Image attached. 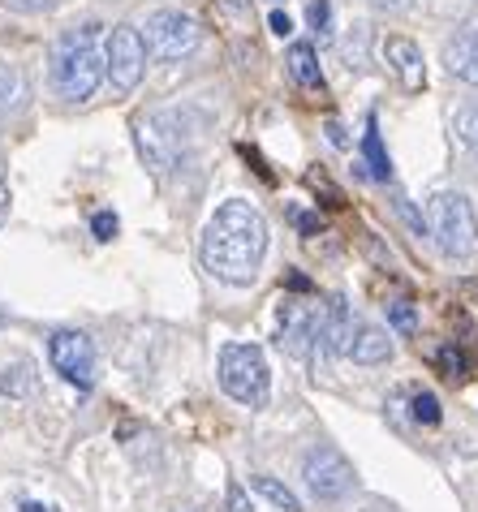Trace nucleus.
<instances>
[{"label": "nucleus", "mask_w": 478, "mask_h": 512, "mask_svg": "<svg viewBox=\"0 0 478 512\" xmlns=\"http://www.w3.org/2000/svg\"><path fill=\"white\" fill-rule=\"evenodd\" d=\"M272 5H280V0H272Z\"/></svg>", "instance_id": "72a5a7b5"}, {"label": "nucleus", "mask_w": 478, "mask_h": 512, "mask_svg": "<svg viewBox=\"0 0 478 512\" xmlns=\"http://www.w3.org/2000/svg\"><path fill=\"white\" fill-rule=\"evenodd\" d=\"M250 491H259L267 504H276L280 512H302V500L298 495H293L285 482H276V478H267V474H255L250 478Z\"/></svg>", "instance_id": "f3484780"}, {"label": "nucleus", "mask_w": 478, "mask_h": 512, "mask_svg": "<svg viewBox=\"0 0 478 512\" xmlns=\"http://www.w3.org/2000/svg\"><path fill=\"white\" fill-rule=\"evenodd\" d=\"M302 478H306V487H311L315 500H345V495L354 491V482H358L349 457L341 448H332V444H315L311 452H306Z\"/></svg>", "instance_id": "0eeeda50"}, {"label": "nucleus", "mask_w": 478, "mask_h": 512, "mask_svg": "<svg viewBox=\"0 0 478 512\" xmlns=\"http://www.w3.org/2000/svg\"><path fill=\"white\" fill-rule=\"evenodd\" d=\"M410 409H414V422L418 426H440V396L435 392H414L410 396Z\"/></svg>", "instance_id": "aec40b11"}, {"label": "nucleus", "mask_w": 478, "mask_h": 512, "mask_svg": "<svg viewBox=\"0 0 478 512\" xmlns=\"http://www.w3.org/2000/svg\"><path fill=\"white\" fill-rule=\"evenodd\" d=\"M444 69L461 82L478 87V22H466L461 31L444 44Z\"/></svg>", "instance_id": "9b49d317"}, {"label": "nucleus", "mask_w": 478, "mask_h": 512, "mask_svg": "<svg viewBox=\"0 0 478 512\" xmlns=\"http://www.w3.org/2000/svg\"><path fill=\"white\" fill-rule=\"evenodd\" d=\"M388 323L397 327V332L410 336L414 327H418V310H414L410 302H388Z\"/></svg>", "instance_id": "4be33fe9"}, {"label": "nucleus", "mask_w": 478, "mask_h": 512, "mask_svg": "<svg viewBox=\"0 0 478 512\" xmlns=\"http://www.w3.org/2000/svg\"><path fill=\"white\" fill-rule=\"evenodd\" d=\"M362 160H367L371 181H392V160H388V151H384V138H379L375 117L367 121V134H362Z\"/></svg>", "instance_id": "2eb2a0df"}, {"label": "nucleus", "mask_w": 478, "mask_h": 512, "mask_svg": "<svg viewBox=\"0 0 478 512\" xmlns=\"http://www.w3.org/2000/svg\"><path fill=\"white\" fill-rule=\"evenodd\" d=\"M35 362H26V358H18V362H9L5 371H0V396H9V401H26V396L35 392Z\"/></svg>", "instance_id": "4468645a"}, {"label": "nucleus", "mask_w": 478, "mask_h": 512, "mask_svg": "<svg viewBox=\"0 0 478 512\" xmlns=\"http://www.w3.org/2000/svg\"><path fill=\"white\" fill-rule=\"evenodd\" d=\"M134 134H138V151H143V160H147L151 173H168V168L177 164L181 142L173 134H164L160 121H138Z\"/></svg>", "instance_id": "f8f14e48"}, {"label": "nucleus", "mask_w": 478, "mask_h": 512, "mask_svg": "<svg viewBox=\"0 0 478 512\" xmlns=\"http://www.w3.org/2000/svg\"><path fill=\"white\" fill-rule=\"evenodd\" d=\"M22 99H26V78L18 69H0V117L18 108Z\"/></svg>", "instance_id": "a211bd4d"}, {"label": "nucleus", "mask_w": 478, "mask_h": 512, "mask_svg": "<svg viewBox=\"0 0 478 512\" xmlns=\"http://www.w3.org/2000/svg\"><path fill=\"white\" fill-rule=\"evenodd\" d=\"M108 78V61L100 52V26L82 22L56 39L52 48V87L65 104H82L100 91V82Z\"/></svg>", "instance_id": "f03ea898"}, {"label": "nucleus", "mask_w": 478, "mask_h": 512, "mask_svg": "<svg viewBox=\"0 0 478 512\" xmlns=\"http://www.w3.org/2000/svg\"><path fill=\"white\" fill-rule=\"evenodd\" d=\"M5 5H9L13 13H48V9L61 5V0H5Z\"/></svg>", "instance_id": "a878e982"}, {"label": "nucleus", "mask_w": 478, "mask_h": 512, "mask_svg": "<svg viewBox=\"0 0 478 512\" xmlns=\"http://www.w3.org/2000/svg\"><path fill=\"white\" fill-rule=\"evenodd\" d=\"M22 512H48L44 504H22Z\"/></svg>", "instance_id": "2f4dec72"}, {"label": "nucleus", "mask_w": 478, "mask_h": 512, "mask_svg": "<svg viewBox=\"0 0 478 512\" xmlns=\"http://www.w3.org/2000/svg\"><path fill=\"white\" fill-rule=\"evenodd\" d=\"M117 229H121V224H117V216H112V211H100V216L91 220V233L100 237V241H112V237H117Z\"/></svg>", "instance_id": "393cba45"}, {"label": "nucleus", "mask_w": 478, "mask_h": 512, "mask_svg": "<svg viewBox=\"0 0 478 512\" xmlns=\"http://www.w3.org/2000/svg\"><path fill=\"white\" fill-rule=\"evenodd\" d=\"M306 18H311V31H315L319 39H328V35H332V31H328V26H332V5H328V0H311Z\"/></svg>", "instance_id": "5701e85b"}, {"label": "nucleus", "mask_w": 478, "mask_h": 512, "mask_svg": "<svg viewBox=\"0 0 478 512\" xmlns=\"http://www.w3.org/2000/svg\"><path fill=\"white\" fill-rule=\"evenodd\" d=\"M293 220H298V229L311 237V233H319V216H302V211H293Z\"/></svg>", "instance_id": "cd10ccee"}, {"label": "nucleus", "mask_w": 478, "mask_h": 512, "mask_svg": "<svg viewBox=\"0 0 478 512\" xmlns=\"http://www.w3.org/2000/svg\"><path fill=\"white\" fill-rule=\"evenodd\" d=\"M267 26H272V35H280V39H289L293 35V22H289V13H272V18H267Z\"/></svg>", "instance_id": "bb28decb"}, {"label": "nucleus", "mask_w": 478, "mask_h": 512, "mask_svg": "<svg viewBox=\"0 0 478 512\" xmlns=\"http://www.w3.org/2000/svg\"><path fill=\"white\" fill-rule=\"evenodd\" d=\"M147 44H143V31L130 22H117L108 31V44H104V61H108V82L117 95H130L138 82L147 74Z\"/></svg>", "instance_id": "423d86ee"}, {"label": "nucleus", "mask_w": 478, "mask_h": 512, "mask_svg": "<svg viewBox=\"0 0 478 512\" xmlns=\"http://www.w3.org/2000/svg\"><path fill=\"white\" fill-rule=\"evenodd\" d=\"M48 362H52V371L61 375L65 383L87 388L91 375H95V345H91V336L87 332H52Z\"/></svg>", "instance_id": "6e6552de"}, {"label": "nucleus", "mask_w": 478, "mask_h": 512, "mask_svg": "<svg viewBox=\"0 0 478 512\" xmlns=\"http://www.w3.org/2000/svg\"><path fill=\"white\" fill-rule=\"evenodd\" d=\"M319 327H323V306L306 302H285L280 306V349L298 353V358H319Z\"/></svg>", "instance_id": "1a4fd4ad"}, {"label": "nucleus", "mask_w": 478, "mask_h": 512, "mask_svg": "<svg viewBox=\"0 0 478 512\" xmlns=\"http://www.w3.org/2000/svg\"><path fill=\"white\" fill-rule=\"evenodd\" d=\"M289 74L302 82V87H323V74H319V61H315V48L311 44H293L289 48Z\"/></svg>", "instance_id": "dca6fc26"}, {"label": "nucleus", "mask_w": 478, "mask_h": 512, "mask_svg": "<svg viewBox=\"0 0 478 512\" xmlns=\"http://www.w3.org/2000/svg\"><path fill=\"white\" fill-rule=\"evenodd\" d=\"M453 134L461 138V147L478 155V104L474 108H461L457 121H453Z\"/></svg>", "instance_id": "412c9836"}, {"label": "nucleus", "mask_w": 478, "mask_h": 512, "mask_svg": "<svg viewBox=\"0 0 478 512\" xmlns=\"http://www.w3.org/2000/svg\"><path fill=\"white\" fill-rule=\"evenodd\" d=\"M345 358H354L358 366H379V362H388V358H392V340H388V332H379V327L358 323Z\"/></svg>", "instance_id": "ddd939ff"}, {"label": "nucleus", "mask_w": 478, "mask_h": 512, "mask_svg": "<svg viewBox=\"0 0 478 512\" xmlns=\"http://www.w3.org/2000/svg\"><path fill=\"white\" fill-rule=\"evenodd\" d=\"M267 254V220L255 203L246 198H229L224 207H216V216L207 220L203 241H199V259L203 267L224 284H255L259 267Z\"/></svg>", "instance_id": "f257e3e1"}, {"label": "nucleus", "mask_w": 478, "mask_h": 512, "mask_svg": "<svg viewBox=\"0 0 478 512\" xmlns=\"http://www.w3.org/2000/svg\"><path fill=\"white\" fill-rule=\"evenodd\" d=\"M224 512H255V508H250V491L233 482V487L224 491Z\"/></svg>", "instance_id": "b1692460"}, {"label": "nucleus", "mask_w": 478, "mask_h": 512, "mask_svg": "<svg viewBox=\"0 0 478 512\" xmlns=\"http://www.w3.org/2000/svg\"><path fill=\"white\" fill-rule=\"evenodd\" d=\"M427 229L435 237V246H440V254H448V259H466L478 241V216H474L470 198L457 194V190L435 194L427 203Z\"/></svg>", "instance_id": "20e7f679"}, {"label": "nucleus", "mask_w": 478, "mask_h": 512, "mask_svg": "<svg viewBox=\"0 0 478 512\" xmlns=\"http://www.w3.org/2000/svg\"><path fill=\"white\" fill-rule=\"evenodd\" d=\"M143 44L156 61H181L203 44V26L181 9H156L143 26Z\"/></svg>", "instance_id": "39448f33"}, {"label": "nucleus", "mask_w": 478, "mask_h": 512, "mask_svg": "<svg viewBox=\"0 0 478 512\" xmlns=\"http://www.w3.org/2000/svg\"><path fill=\"white\" fill-rule=\"evenodd\" d=\"M435 362H440V371L453 379V383H466L470 379V362H466V353H461L457 345H444L440 353H435Z\"/></svg>", "instance_id": "6ab92c4d"}, {"label": "nucleus", "mask_w": 478, "mask_h": 512, "mask_svg": "<svg viewBox=\"0 0 478 512\" xmlns=\"http://www.w3.org/2000/svg\"><path fill=\"white\" fill-rule=\"evenodd\" d=\"M220 388L246 409H263L272 396V371L259 345H224L220 349Z\"/></svg>", "instance_id": "7ed1b4c3"}, {"label": "nucleus", "mask_w": 478, "mask_h": 512, "mask_svg": "<svg viewBox=\"0 0 478 512\" xmlns=\"http://www.w3.org/2000/svg\"><path fill=\"white\" fill-rule=\"evenodd\" d=\"M384 61L397 69V78H401V87L418 95L427 87V74H423V52H418L414 39H405V35H392L384 39Z\"/></svg>", "instance_id": "9d476101"}, {"label": "nucleus", "mask_w": 478, "mask_h": 512, "mask_svg": "<svg viewBox=\"0 0 478 512\" xmlns=\"http://www.w3.org/2000/svg\"><path fill=\"white\" fill-rule=\"evenodd\" d=\"M5 216H9V186L0 181V224H5Z\"/></svg>", "instance_id": "7c9ffc66"}, {"label": "nucleus", "mask_w": 478, "mask_h": 512, "mask_svg": "<svg viewBox=\"0 0 478 512\" xmlns=\"http://www.w3.org/2000/svg\"><path fill=\"white\" fill-rule=\"evenodd\" d=\"M328 142H332V147H345V130H341V125H336V121H328Z\"/></svg>", "instance_id": "c85d7f7f"}, {"label": "nucleus", "mask_w": 478, "mask_h": 512, "mask_svg": "<svg viewBox=\"0 0 478 512\" xmlns=\"http://www.w3.org/2000/svg\"><path fill=\"white\" fill-rule=\"evenodd\" d=\"M371 5H379V9H410L414 0H371Z\"/></svg>", "instance_id": "c756f323"}, {"label": "nucleus", "mask_w": 478, "mask_h": 512, "mask_svg": "<svg viewBox=\"0 0 478 512\" xmlns=\"http://www.w3.org/2000/svg\"><path fill=\"white\" fill-rule=\"evenodd\" d=\"M0 323H5V310H0Z\"/></svg>", "instance_id": "473e14b6"}]
</instances>
